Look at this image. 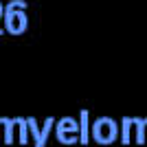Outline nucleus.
Returning <instances> with one entry per match:
<instances>
[{
  "label": "nucleus",
  "mask_w": 147,
  "mask_h": 147,
  "mask_svg": "<svg viewBox=\"0 0 147 147\" xmlns=\"http://www.w3.org/2000/svg\"><path fill=\"white\" fill-rule=\"evenodd\" d=\"M92 138L99 145H112L119 141V123L110 117H99L92 123Z\"/></svg>",
  "instance_id": "1"
},
{
  "label": "nucleus",
  "mask_w": 147,
  "mask_h": 147,
  "mask_svg": "<svg viewBox=\"0 0 147 147\" xmlns=\"http://www.w3.org/2000/svg\"><path fill=\"white\" fill-rule=\"evenodd\" d=\"M2 20H5V31L11 35H22L29 29V16L20 9H5Z\"/></svg>",
  "instance_id": "3"
},
{
  "label": "nucleus",
  "mask_w": 147,
  "mask_h": 147,
  "mask_svg": "<svg viewBox=\"0 0 147 147\" xmlns=\"http://www.w3.org/2000/svg\"><path fill=\"white\" fill-rule=\"evenodd\" d=\"M55 136L61 145H75L79 143V123L73 117H61L55 125Z\"/></svg>",
  "instance_id": "2"
},
{
  "label": "nucleus",
  "mask_w": 147,
  "mask_h": 147,
  "mask_svg": "<svg viewBox=\"0 0 147 147\" xmlns=\"http://www.w3.org/2000/svg\"><path fill=\"white\" fill-rule=\"evenodd\" d=\"M26 7H29L26 0H9L5 5V9H20V11H26Z\"/></svg>",
  "instance_id": "10"
},
{
  "label": "nucleus",
  "mask_w": 147,
  "mask_h": 147,
  "mask_svg": "<svg viewBox=\"0 0 147 147\" xmlns=\"http://www.w3.org/2000/svg\"><path fill=\"white\" fill-rule=\"evenodd\" d=\"M26 127H29V138H33V145H35L40 138V125L33 117H26Z\"/></svg>",
  "instance_id": "9"
},
{
  "label": "nucleus",
  "mask_w": 147,
  "mask_h": 147,
  "mask_svg": "<svg viewBox=\"0 0 147 147\" xmlns=\"http://www.w3.org/2000/svg\"><path fill=\"white\" fill-rule=\"evenodd\" d=\"M143 127H145V138H147V119H143Z\"/></svg>",
  "instance_id": "12"
},
{
  "label": "nucleus",
  "mask_w": 147,
  "mask_h": 147,
  "mask_svg": "<svg viewBox=\"0 0 147 147\" xmlns=\"http://www.w3.org/2000/svg\"><path fill=\"white\" fill-rule=\"evenodd\" d=\"M77 123H79V143L86 145V143L90 141V112H88V110H81Z\"/></svg>",
  "instance_id": "6"
},
{
  "label": "nucleus",
  "mask_w": 147,
  "mask_h": 147,
  "mask_svg": "<svg viewBox=\"0 0 147 147\" xmlns=\"http://www.w3.org/2000/svg\"><path fill=\"white\" fill-rule=\"evenodd\" d=\"M16 138H20V145H26L29 138V127H26V119H18V129H16Z\"/></svg>",
  "instance_id": "8"
},
{
  "label": "nucleus",
  "mask_w": 147,
  "mask_h": 147,
  "mask_svg": "<svg viewBox=\"0 0 147 147\" xmlns=\"http://www.w3.org/2000/svg\"><path fill=\"white\" fill-rule=\"evenodd\" d=\"M53 125H55V119L53 117L44 119V123L40 125V138H37V143L33 147H46V141H49V134H51V129H53Z\"/></svg>",
  "instance_id": "7"
},
{
  "label": "nucleus",
  "mask_w": 147,
  "mask_h": 147,
  "mask_svg": "<svg viewBox=\"0 0 147 147\" xmlns=\"http://www.w3.org/2000/svg\"><path fill=\"white\" fill-rule=\"evenodd\" d=\"M0 125H2V141H5V145H13V141H16V129H18V119L0 117Z\"/></svg>",
  "instance_id": "5"
},
{
  "label": "nucleus",
  "mask_w": 147,
  "mask_h": 147,
  "mask_svg": "<svg viewBox=\"0 0 147 147\" xmlns=\"http://www.w3.org/2000/svg\"><path fill=\"white\" fill-rule=\"evenodd\" d=\"M2 16H5V5L0 2V20H2ZM0 33H2V29H0Z\"/></svg>",
  "instance_id": "11"
},
{
  "label": "nucleus",
  "mask_w": 147,
  "mask_h": 147,
  "mask_svg": "<svg viewBox=\"0 0 147 147\" xmlns=\"http://www.w3.org/2000/svg\"><path fill=\"white\" fill-rule=\"evenodd\" d=\"M0 129H2V125H0Z\"/></svg>",
  "instance_id": "13"
},
{
  "label": "nucleus",
  "mask_w": 147,
  "mask_h": 147,
  "mask_svg": "<svg viewBox=\"0 0 147 147\" xmlns=\"http://www.w3.org/2000/svg\"><path fill=\"white\" fill-rule=\"evenodd\" d=\"M138 125H141V119L138 117H125L119 125V141L123 145H129L134 143L136 138V132H138Z\"/></svg>",
  "instance_id": "4"
}]
</instances>
